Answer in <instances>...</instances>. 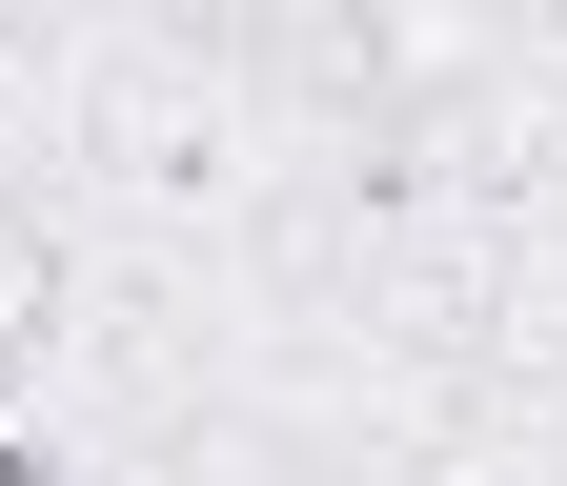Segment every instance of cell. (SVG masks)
Masks as SVG:
<instances>
[{
    "instance_id": "6da1fadb",
    "label": "cell",
    "mask_w": 567,
    "mask_h": 486,
    "mask_svg": "<svg viewBox=\"0 0 567 486\" xmlns=\"http://www.w3.org/2000/svg\"><path fill=\"white\" fill-rule=\"evenodd\" d=\"M41 183L122 285H163L224 324L264 263H284V203H305V122H284L224 41H142L102 21V61L41 102Z\"/></svg>"
}]
</instances>
